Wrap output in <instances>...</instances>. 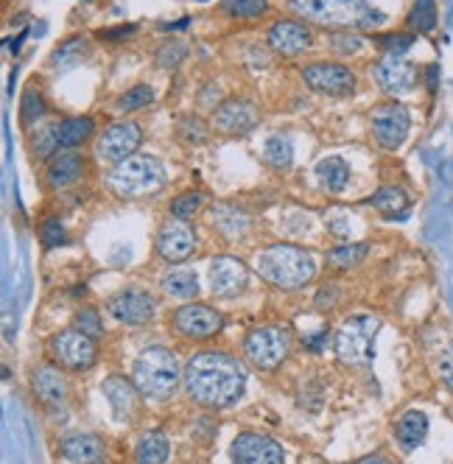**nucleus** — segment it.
Instances as JSON below:
<instances>
[{"mask_svg": "<svg viewBox=\"0 0 453 464\" xmlns=\"http://www.w3.org/2000/svg\"><path fill=\"white\" fill-rule=\"evenodd\" d=\"M185 392L193 403L205 409H226L241 401L246 389V372L226 353H197L185 363Z\"/></svg>", "mask_w": 453, "mask_h": 464, "instance_id": "f257e3e1", "label": "nucleus"}, {"mask_svg": "<svg viewBox=\"0 0 453 464\" xmlns=\"http://www.w3.org/2000/svg\"><path fill=\"white\" fill-rule=\"evenodd\" d=\"M185 375V367H179V358L174 350L169 347H146L138 358H135V372L132 381L140 389L143 397L149 401L163 403L177 392L179 381Z\"/></svg>", "mask_w": 453, "mask_h": 464, "instance_id": "f03ea898", "label": "nucleus"}, {"mask_svg": "<svg viewBox=\"0 0 453 464\" xmlns=\"http://www.w3.org/2000/svg\"><path fill=\"white\" fill-rule=\"evenodd\" d=\"M257 275L275 288L294 291L313 280L316 263H313L311 252H305L294 244H275L257 255Z\"/></svg>", "mask_w": 453, "mask_h": 464, "instance_id": "7ed1b4c3", "label": "nucleus"}, {"mask_svg": "<svg viewBox=\"0 0 453 464\" xmlns=\"http://www.w3.org/2000/svg\"><path fill=\"white\" fill-rule=\"evenodd\" d=\"M288 4L305 20H313L322 25L370 28V25H381L386 20L381 12H375L367 4V0H288Z\"/></svg>", "mask_w": 453, "mask_h": 464, "instance_id": "20e7f679", "label": "nucleus"}, {"mask_svg": "<svg viewBox=\"0 0 453 464\" xmlns=\"http://www.w3.org/2000/svg\"><path fill=\"white\" fill-rule=\"evenodd\" d=\"M166 182V169L154 157H129L118 162L110 174V188L120 196L157 193Z\"/></svg>", "mask_w": 453, "mask_h": 464, "instance_id": "39448f33", "label": "nucleus"}, {"mask_svg": "<svg viewBox=\"0 0 453 464\" xmlns=\"http://www.w3.org/2000/svg\"><path fill=\"white\" fill-rule=\"evenodd\" d=\"M381 330V322L375 316H350L339 330H336V355L342 363H350V367H359V363H367L372 358V342Z\"/></svg>", "mask_w": 453, "mask_h": 464, "instance_id": "423d86ee", "label": "nucleus"}, {"mask_svg": "<svg viewBox=\"0 0 453 464\" xmlns=\"http://www.w3.org/2000/svg\"><path fill=\"white\" fill-rule=\"evenodd\" d=\"M244 353H246L249 363H255L257 370H266V372L277 370L291 353V334L277 324L255 327L244 339Z\"/></svg>", "mask_w": 453, "mask_h": 464, "instance_id": "0eeeda50", "label": "nucleus"}, {"mask_svg": "<svg viewBox=\"0 0 453 464\" xmlns=\"http://www.w3.org/2000/svg\"><path fill=\"white\" fill-rule=\"evenodd\" d=\"M51 355L62 370L79 372L92 367L95 358H99V350H95V339L82 334L79 327H71L51 339Z\"/></svg>", "mask_w": 453, "mask_h": 464, "instance_id": "6e6552de", "label": "nucleus"}, {"mask_svg": "<svg viewBox=\"0 0 453 464\" xmlns=\"http://www.w3.org/2000/svg\"><path fill=\"white\" fill-rule=\"evenodd\" d=\"M372 121V138L381 149H400L409 138L411 115L400 102L378 104L370 115Z\"/></svg>", "mask_w": 453, "mask_h": 464, "instance_id": "1a4fd4ad", "label": "nucleus"}, {"mask_svg": "<svg viewBox=\"0 0 453 464\" xmlns=\"http://www.w3.org/2000/svg\"><path fill=\"white\" fill-rule=\"evenodd\" d=\"M143 143V131L135 121H120V123H112L110 129H104V135L95 143V151H99L101 160L118 165L129 157H135V151L140 149Z\"/></svg>", "mask_w": 453, "mask_h": 464, "instance_id": "9d476101", "label": "nucleus"}, {"mask_svg": "<svg viewBox=\"0 0 453 464\" xmlns=\"http://www.w3.org/2000/svg\"><path fill=\"white\" fill-rule=\"evenodd\" d=\"M230 456L233 464H285L283 445L257 430L238 434L230 445Z\"/></svg>", "mask_w": 453, "mask_h": 464, "instance_id": "9b49d317", "label": "nucleus"}, {"mask_svg": "<svg viewBox=\"0 0 453 464\" xmlns=\"http://www.w3.org/2000/svg\"><path fill=\"white\" fill-rule=\"evenodd\" d=\"M303 79L322 95H350L355 90V73L339 62H311L303 68Z\"/></svg>", "mask_w": 453, "mask_h": 464, "instance_id": "f8f14e48", "label": "nucleus"}, {"mask_svg": "<svg viewBox=\"0 0 453 464\" xmlns=\"http://www.w3.org/2000/svg\"><path fill=\"white\" fill-rule=\"evenodd\" d=\"M107 311L115 322H120L126 327H140L154 319L157 303L151 294H146L140 288H126L107 303Z\"/></svg>", "mask_w": 453, "mask_h": 464, "instance_id": "ddd939ff", "label": "nucleus"}, {"mask_svg": "<svg viewBox=\"0 0 453 464\" xmlns=\"http://www.w3.org/2000/svg\"><path fill=\"white\" fill-rule=\"evenodd\" d=\"M171 322L177 334H182L185 339H210L224 327V316L216 308L199 303H188L179 311H174Z\"/></svg>", "mask_w": 453, "mask_h": 464, "instance_id": "4468645a", "label": "nucleus"}, {"mask_svg": "<svg viewBox=\"0 0 453 464\" xmlns=\"http://www.w3.org/2000/svg\"><path fill=\"white\" fill-rule=\"evenodd\" d=\"M249 283V272L238 257H216L210 263V288L221 300H230V296L241 294Z\"/></svg>", "mask_w": 453, "mask_h": 464, "instance_id": "2eb2a0df", "label": "nucleus"}, {"mask_svg": "<svg viewBox=\"0 0 453 464\" xmlns=\"http://www.w3.org/2000/svg\"><path fill=\"white\" fill-rule=\"evenodd\" d=\"M372 76L378 87L390 95H403L417 84V68L403 56H383L372 68Z\"/></svg>", "mask_w": 453, "mask_h": 464, "instance_id": "dca6fc26", "label": "nucleus"}, {"mask_svg": "<svg viewBox=\"0 0 453 464\" xmlns=\"http://www.w3.org/2000/svg\"><path fill=\"white\" fill-rule=\"evenodd\" d=\"M313 43L308 25L297 23V20H277L269 28V45L275 53L291 59V56H300L303 51H308Z\"/></svg>", "mask_w": 453, "mask_h": 464, "instance_id": "f3484780", "label": "nucleus"}, {"mask_svg": "<svg viewBox=\"0 0 453 464\" xmlns=\"http://www.w3.org/2000/svg\"><path fill=\"white\" fill-rule=\"evenodd\" d=\"M197 249V236H193V229L185 224V221H171L159 229L157 236V252L163 260L169 263H182L193 255Z\"/></svg>", "mask_w": 453, "mask_h": 464, "instance_id": "a211bd4d", "label": "nucleus"}, {"mask_svg": "<svg viewBox=\"0 0 453 464\" xmlns=\"http://www.w3.org/2000/svg\"><path fill=\"white\" fill-rule=\"evenodd\" d=\"M216 129L226 131V135H246L257 126V110L255 104L244 102V98H226V102L213 115Z\"/></svg>", "mask_w": 453, "mask_h": 464, "instance_id": "6ab92c4d", "label": "nucleus"}, {"mask_svg": "<svg viewBox=\"0 0 453 464\" xmlns=\"http://www.w3.org/2000/svg\"><path fill=\"white\" fill-rule=\"evenodd\" d=\"M31 389H34V397L45 406H59L64 397H68V381L59 372V367L53 363H43L34 372H31Z\"/></svg>", "mask_w": 453, "mask_h": 464, "instance_id": "aec40b11", "label": "nucleus"}, {"mask_svg": "<svg viewBox=\"0 0 453 464\" xmlns=\"http://www.w3.org/2000/svg\"><path fill=\"white\" fill-rule=\"evenodd\" d=\"M101 389H104V397L110 401L115 417L118 420H132V414L138 411V394H140L135 381H126L123 375H110L101 383Z\"/></svg>", "mask_w": 453, "mask_h": 464, "instance_id": "412c9836", "label": "nucleus"}, {"mask_svg": "<svg viewBox=\"0 0 453 464\" xmlns=\"http://www.w3.org/2000/svg\"><path fill=\"white\" fill-rule=\"evenodd\" d=\"M84 157L82 154H76L73 149H62V151H56L51 160H48V165H45V182L51 185V188H64V185H71V182H76L79 177H82V171H84Z\"/></svg>", "mask_w": 453, "mask_h": 464, "instance_id": "4be33fe9", "label": "nucleus"}, {"mask_svg": "<svg viewBox=\"0 0 453 464\" xmlns=\"http://www.w3.org/2000/svg\"><path fill=\"white\" fill-rule=\"evenodd\" d=\"M64 461L71 464H101L104 461V442L92 434H71L59 445Z\"/></svg>", "mask_w": 453, "mask_h": 464, "instance_id": "5701e85b", "label": "nucleus"}, {"mask_svg": "<svg viewBox=\"0 0 453 464\" xmlns=\"http://www.w3.org/2000/svg\"><path fill=\"white\" fill-rule=\"evenodd\" d=\"M395 437L403 450H417L429 437V417L423 411H406L395 425Z\"/></svg>", "mask_w": 453, "mask_h": 464, "instance_id": "b1692460", "label": "nucleus"}, {"mask_svg": "<svg viewBox=\"0 0 453 464\" xmlns=\"http://www.w3.org/2000/svg\"><path fill=\"white\" fill-rule=\"evenodd\" d=\"M169 453H171V445L163 430H149V434H143L135 445L138 464H166Z\"/></svg>", "mask_w": 453, "mask_h": 464, "instance_id": "393cba45", "label": "nucleus"}, {"mask_svg": "<svg viewBox=\"0 0 453 464\" xmlns=\"http://www.w3.org/2000/svg\"><path fill=\"white\" fill-rule=\"evenodd\" d=\"M95 131V123L92 118L82 115V118H68L56 126V146L59 149H76L82 143H87Z\"/></svg>", "mask_w": 453, "mask_h": 464, "instance_id": "a878e982", "label": "nucleus"}, {"mask_svg": "<svg viewBox=\"0 0 453 464\" xmlns=\"http://www.w3.org/2000/svg\"><path fill=\"white\" fill-rule=\"evenodd\" d=\"M316 179L325 190L342 193L350 182V165L342 157H325L316 165Z\"/></svg>", "mask_w": 453, "mask_h": 464, "instance_id": "bb28decb", "label": "nucleus"}, {"mask_svg": "<svg viewBox=\"0 0 453 464\" xmlns=\"http://www.w3.org/2000/svg\"><path fill=\"white\" fill-rule=\"evenodd\" d=\"M159 285H163V294L174 296V300H193V296L199 294V280H197V275L188 272V269L169 272Z\"/></svg>", "mask_w": 453, "mask_h": 464, "instance_id": "cd10ccee", "label": "nucleus"}, {"mask_svg": "<svg viewBox=\"0 0 453 464\" xmlns=\"http://www.w3.org/2000/svg\"><path fill=\"white\" fill-rule=\"evenodd\" d=\"M370 205L378 208L383 216H403L409 210V196L403 193V188H395V185H386L381 188L378 193L370 196Z\"/></svg>", "mask_w": 453, "mask_h": 464, "instance_id": "c85d7f7f", "label": "nucleus"}, {"mask_svg": "<svg viewBox=\"0 0 453 464\" xmlns=\"http://www.w3.org/2000/svg\"><path fill=\"white\" fill-rule=\"evenodd\" d=\"M264 160H266L269 169H275V171H288L291 165H294V146L288 143V138L275 135L264 146Z\"/></svg>", "mask_w": 453, "mask_h": 464, "instance_id": "c756f323", "label": "nucleus"}, {"mask_svg": "<svg viewBox=\"0 0 453 464\" xmlns=\"http://www.w3.org/2000/svg\"><path fill=\"white\" fill-rule=\"evenodd\" d=\"M409 28L414 34H431L437 28V4L434 0H414L409 12Z\"/></svg>", "mask_w": 453, "mask_h": 464, "instance_id": "7c9ffc66", "label": "nucleus"}, {"mask_svg": "<svg viewBox=\"0 0 453 464\" xmlns=\"http://www.w3.org/2000/svg\"><path fill=\"white\" fill-rule=\"evenodd\" d=\"M213 224L224 232V236H241V232L249 227V216L238 208L218 205V208H213Z\"/></svg>", "mask_w": 453, "mask_h": 464, "instance_id": "2f4dec72", "label": "nucleus"}, {"mask_svg": "<svg viewBox=\"0 0 453 464\" xmlns=\"http://www.w3.org/2000/svg\"><path fill=\"white\" fill-rule=\"evenodd\" d=\"M45 115V102L37 87H25L23 90V98H20V123L23 126H34L40 123Z\"/></svg>", "mask_w": 453, "mask_h": 464, "instance_id": "473e14b6", "label": "nucleus"}, {"mask_svg": "<svg viewBox=\"0 0 453 464\" xmlns=\"http://www.w3.org/2000/svg\"><path fill=\"white\" fill-rule=\"evenodd\" d=\"M367 252H370L367 244H342L328 252V263L333 269H350V266H359V263L367 257Z\"/></svg>", "mask_w": 453, "mask_h": 464, "instance_id": "72a5a7b5", "label": "nucleus"}, {"mask_svg": "<svg viewBox=\"0 0 453 464\" xmlns=\"http://www.w3.org/2000/svg\"><path fill=\"white\" fill-rule=\"evenodd\" d=\"M202 205H205V196L202 193H182V196H177L174 202H171V216L177 218V221H188V218H193L199 210H202Z\"/></svg>", "mask_w": 453, "mask_h": 464, "instance_id": "f704fd0d", "label": "nucleus"}, {"mask_svg": "<svg viewBox=\"0 0 453 464\" xmlns=\"http://www.w3.org/2000/svg\"><path fill=\"white\" fill-rule=\"evenodd\" d=\"M221 9L230 17H257L269 12V0H221Z\"/></svg>", "mask_w": 453, "mask_h": 464, "instance_id": "c9c22d12", "label": "nucleus"}, {"mask_svg": "<svg viewBox=\"0 0 453 464\" xmlns=\"http://www.w3.org/2000/svg\"><path fill=\"white\" fill-rule=\"evenodd\" d=\"M154 102V90L149 84H138L132 90H126L120 98H118V107L123 112H132V110H143Z\"/></svg>", "mask_w": 453, "mask_h": 464, "instance_id": "e433bc0d", "label": "nucleus"}, {"mask_svg": "<svg viewBox=\"0 0 453 464\" xmlns=\"http://www.w3.org/2000/svg\"><path fill=\"white\" fill-rule=\"evenodd\" d=\"M188 56V45L182 40H171L166 45H159L157 51V62L163 64V68H177V64H182Z\"/></svg>", "mask_w": 453, "mask_h": 464, "instance_id": "4c0bfd02", "label": "nucleus"}, {"mask_svg": "<svg viewBox=\"0 0 453 464\" xmlns=\"http://www.w3.org/2000/svg\"><path fill=\"white\" fill-rule=\"evenodd\" d=\"M76 327L82 330V334H87L90 339H99L104 334V324H101V316L95 308H82L76 314Z\"/></svg>", "mask_w": 453, "mask_h": 464, "instance_id": "58836bf2", "label": "nucleus"}, {"mask_svg": "<svg viewBox=\"0 0 453 464\" xmlns=\"http://www.w3.org/2000/svg\"><path fill=\"white\" fill-rule=\"evenodd\" d=\"M375 45H378L386 56H403V53L414 45V37H411V34H390V37H378Z\"/></svg>", "mask_w": 453, "mask_h": 464, "instance_id": "ea45409f", "label": "nucleus"}, {"mask_svg": "<svg viewBox=\"0 0 453 464\" xmlns=\"http://www.w3.org/2000/svg\"><path fill=\"white\" fill-rule=\"evenodd\" d=\"M84 40L82 37H73V40H68V43H62L56 51H53V56H51V64H68V62H73V59H79V53L84 51Z\"/></svg>", "mask_w": 453, "mask_h": 464, "instance_id": "a19ab883", "label": "nucleus"}, {"mask_svg": "<svg viewBox=\"0 0 453 464\" xmlns=\"http://www.w3.org/2000/svg\"><path fill=\"white\" fill-rule=\"evenodd\" d=\"M64 238H68V236H64V227H62L59 218H51V221H45L40 227V241H43L45 249H53V246L64 244Z\"/></svg>", "mask_w": 453, "mask_h": 464, "instance_id": "79ce46f5", "label": "nucleus"}, {"mask_svg": "<svg viewBox=\"0 0 453 464\" xmlns=\"http://www.w3.org/2000/svg\"><path fill=\"white\" fill-rule=\"evenodd\" d=\"M331 45L336 48V53H359L361 51V37L359 34H350V31H339V34L331 37Z\"/></svg>", "mask_w": 453, "mask_h": 464, "instance_id": "37998d69", "label": "nucleus"}, {"mask_svg": "<svg viewBox=\"0 0 453 464\" xmlns=\"http://www.w3.org/2000/svg\"><path fill=\"white\" fill-rule=\"evenodd\" d=\"M437 370H439V381L453 392V344L445 347L437 358Z\"/></svg>", "mask_w": 453, "mask_h": 464, "instance_id": "c03bdc74", "label": "nucleus"}, {"mask_svg": "<svg viewBox=\"0 0 453 464\" xmlns=\"http://www.w3.org/2000/svg\"><path fill=\"white\" fill-rule=\"evenodd\" d=\"M331 229H333V236H339V238H350L352 236V221H350V216L331 218Z\"/></svg>", "mask_w": 453, "mask_h": 464, "instance_id": "a18cd8bd", "label": "nucleus"}, {"mask_svg": "<svg viewBox=\"0 0 453 464\" xmlns=\"http://www.w3.org/2000/svg\"><path fill=\"white\" fill-rule=\"evenodd\" d=\"M135 34V25H118L104 31V40H123V37H132Z\"/></svg>", "mask_w": 453, "mask_h": 464, "instance_id": "49530a36", "label": "nucleus"}, {"mask_svg": "<svg viewBox=\"0 0 453 464\" xmlns=\"http://www.w3.org/2000/svg\"><path fill=\"white\" fill-rule=\"evenodd\" d=\"M325 342H328V334H325V330H322L319 336H311V339H305V344H308L311 350H322V344H325Z\"/></svg>", "mask_w": 453, "mask_h": 464, "instance_id": "de8ad7c7", "label": "nucleus"}, {"mask_svg": "<svg viewBox=\"0 0 453 464\" xmlns=\"http://www.w3.org/2000/svg\"><path fill=\"white\" fill-rule=\"evenodd\" d=\"M355 464H390V459H383L381 453H372V456H364V459H359Z\"/></svg>", "mask_w": 453, "mask_h": 464, "instance_id": "09e8293b", "label": "nucleus"}, {"mask_svg": "<svg viewBox=\"0 0 453 464\" xmlns=\"http://www.w3.org/2000/svg\"><path fill=\"white\" fill-rule=\"evenodd\" d=\"M199 4H207V0H199Z\"/></svg>", "mask_w": 453, "mask_h": 464, "instance_id": "8fccbe9b", "label": "nucleus"}]
</instances>
